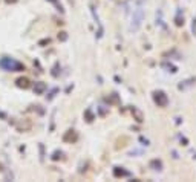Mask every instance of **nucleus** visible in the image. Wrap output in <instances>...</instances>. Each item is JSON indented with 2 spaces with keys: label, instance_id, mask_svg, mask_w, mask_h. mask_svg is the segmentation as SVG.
<instances>
[{
  "label": "nucleus",
  "instance_id": "1",
  "mask_svg": "<svg viewBox=\"0 0 196 182\" xmlns=\"http://www.w3.org/2000/svg\"><path fill=\"white\" fill-rule=\"evenodd\" d=\"M0 68L3 71H8V72H23L25 71L23 63H20L14 58H9V57H2L0 58Z\"/></svg>",
  "mask_w": 196,
  "mask_h": 182
},
{
  "label": "nucleus",
  "instance_id": "2",
  "mask_svg": "<svg viewBox=\"0 0 196 182\" xmlns=\"http://www.w3.org/2000/svg\"><path fill=\"white\" fill-rule=\"evenodd\" d=\"M143 20H144V8L143 6H138L135 11H133V14H132V21H130V31L132 32H136L140 28H141V25H143Z\"/></svg>",
  "mask_w": 196,
  "mask_h": 182
},
{
  "label": "nucleus",
  "instance_id": "3",
  "mask_svg": "<svg viewBox=\"0 0 196 182\" xmlns=\"http://www.w3.org/2000/svg\"><path fill=\"white\" fill-rule=\"evenodd\" d=\"M152 98H153V101L158 107H165L169 104V96L164 91H155L152 93Z\"/></svg>",
  "mask_w": 196,
  "mask_h": 182
},
{
  "label": "nucleus",
  "instance_id": "4",
  "mask_svg": "<svg viewBox=\"0 0 196 182\" xmlns=\"http://www.w3.org/2000/svg\"><path fill=\"white\" fill-rule=\"evenodd\" d=\"M78 139V133L74 130V128H69L65 135H63V141L65 142H69V144H72V142H75Z\"/></svg>",
  "mask_w": 196,
  "mask_h": 182
},
{
  "label": "nucleus",
  "instance_id": "5",
  "mask_svg": "<svg viewBox=\"0 0 196 182\" xmlns=\"http://www.w3.org/2000/svg\"><path fill=\"white\" fill-rule=\"evenodd\" d=\"M16 86L20 89H29L31 87V80L28 77H20L16 80Z\"/></svg>",
  "mask_w": 196,
  "mask_h": 182
},
{
  "label": "nucleus",
  "instance_id": "6",
  "mask_svg": "<svg viewBox=\"0 0 196 182\" xmlns=\"http://www.w3.org/2000/svg\"><path fill=\"white\" fill-rule=\"evenodd\" d=\"M113 176L115 178H127V176H130V171L124 170L123 167H115L113 168Z\"/></svg>",
  "mask_w": 196,
  "mask_h": 182
},
{
  "label": "nucleus",
  "instance_id": "7",
  "mask_svg": "<svg viewBox=\"0 0 196 182\" xmlns=\"http://www.w3.org/2000/svg\"><path fill=\"white\" fill-rule=\"evenodd\" d=\"M46 89H48V86H46V83H43V81H37L36 84H34V92H36L37 95L45 93Z\"/></svg>",
  "mask_w": 196,
  "mask_h": 182
},
{
  "label": "nucleus",
  "instance_id": "8",
  "mask_svg": "<svg viewBox=\"0 0 196 182\" xmlns=\"http://www.w3.org/2000/svg\"><path fill=\"white\" fill-rule=\"evenodd\" d=\"M149 167H150L152 170H155V171H161V170H162V161H161V159H153V161H150Z\"/></svg>",
  "mask_w": 196,
  "mask_h": 182
},
{
  "label": "nucleus",
  "instance_id": "9",
  "mask_svg": "<svg viewBox=\"0 0 196 182\" xmlns=\"http://www.w3.org/2000/svg\"><path fill=\"white\" fill-rule=\"evenodd\" d=\"M107 103H109V104H120V96H118V93H117V92L110 93V95L107 96Z\"/></svg>",
  "mask_w": 196,
  "mask_h": 182
},
{
  "label": "nucleus",
  "instance_id": "10",
  "mask_svg": "<svg viewBox=\"0 0 196 182\" xmlns=\"http://www.w3.org/2000/svg\"><path fill=\"white\" fill-rule=\"evenodd\" d=\"M161 66H162L164 69H167V72H172V73H176V72H178V68H176V66H173L172 63H167V61H164Z\"/></svg>",
  "mask_w": 196,
  "mask_h": 182
},
{
  "label": "nucleus",
  "instance_id": "11",
  "mask_svg": "<svg viewBox=\"0 0 196 182\" xmlns=\"http://www.w3.org/2000/svg\"><path fill=\"white\" fill-rule=\"evenodd\" d=\"M132 115L135 116V119H136L138 123H141V121H143V113L136 109V107H132Z\"/></svg>",
  "mask_w": 196,
  "mask_h": 182
},
{
  "label": "nucleus",
  "instance_id": "12",
  "mask_svg": "<svg viewBox=\"0 0 196 182\" xmlns=\"http://www.w3.org/2000/svg\"><path fill=\"white\" fill-rule=\"evenodd\" d=\"M63 156H65V153L61 150H55L52 153V156H51V159L52 161H58V159H63Z\"/></svg>",
  "mask_w": 196,
  "mask_h": 182
},
{
  "label": "nucleus",
  "instance_id": "13",
  "mask_svg": "<svg viewBox=\"0 0 196 182\" xmlns=\"http://www.w3.org/2000/svg\"><path fill=\"white\" fill-rule=\"evenodd\" d=\"M28 128H31V123H29V121H26V124H23V123H18L17 124L18 132H25V130H28Z\"/></svg>",
  "mask_w": 196,
  "mask_h": 182
},
{
  "label": "nucleus",
  "instance_id": "14",
  "mask_svg": "<svg viewBox=\"0 0 196 182\" xmlns=\"http://www.w3.org/2000/svg\"><path fill=\"white\" fill-rule=\"evenodd\" d=\"M84 118H86V121H88V123H92V121L95 119V116H93V113L90 112V109H88L86 112H84Z\"/></svg>",
  "mask_w": 196,
  "mask_h": 182
},
{
  "label": "nucleus",
  "instance_id": "15",
  "mask_svg": "<svg viewBox=\"0 0 196 182\" xmlns=\"http://www.w3.org/2000/svg\"><path fill=\"white\" fill-rule=\"evenodd\" d=\"M48 2L54 3V5H55V8H57V9H58L60 12H65V9H63V5H61V3H60L58 0H48Z\"/></svg>",
  "mask_w": 196,
  "mask_h": 182
},
{
  "label": "nucleus",
  "instance_id": "16",
  "mask_svg": "<svg viewBox=\"0 0 196 182\" xmlns=\"http://www.w3.org/2000/svg\"><path fill=\"white\" fill-rule=\"evenodd\" d=\"M193 80H196V78H192V80H187V81H184V83H181V84H179V86H178V89H179V91H182V89H185L187 86H190V84H192V81H193Z\"/></svg>",
  "mask_w": 196,
  "mask_h": 182
},
{
  "label": "nucleus",
  "instance_id": "17",
  "mask_svg": "<svg viewBox=\"0 0 196 182\" xmlns=\"http://www.w3.org/2000/svg\"><path fill=\"white\" fill-rule=\"evenodd\" d=\"M175 21H176L178 26H182V25H184V17H181V11H178V16L175 18Z\"/></svg>",
  "mask_w": 196,
  "mask_h": 182
},
{
  "label": "nucleus",
  "instance_id": "18",
  "mask_svg": "<svg viewBox=\"0 0 196 182\" xmlns=\"http://www.w3.org/2000/svg\"><path fill=\"white\" fill-rule=\"evenodd\" d=\"M58 69H60V63H55L54 64V68H52V77H58Z\"/></svg>",
  "mask_w": 196,
  "mask_h": 182
},
{
  "label": "nucleus",
  "instance_id": "19",
  "mask_svg": "<svg viewBox=\"0 0 196 182\" xmlns=\"http://www.w3.org/2000/svg\"><path fill=\"white\" fill-rule=\"evenodd\" d=\"M58 40H60V41H66V40H68V32H65V31L60 32V34H58Z\"/></svg>",
  "mask_w": 196,
  "mask_h": 182
},
{
  "label": "nucleus",
  "instance_id": "20",
  "mask_svg": "<svg viewBox=\"0 0 196 182\" xmlns=\"http://www.w3.org/2000/svg\"><path fill=\"white\" fill-rule=\"evenodd\" d=\"M57 92H58V89H54V91L51 92V93H49V96H48V100H52L54 96H55V93H57Z\"/></svg>",
  "mask_w": 196,
  "mask_h": 182
},
{
  "label": "nucleus",
  "instance_id": "21",
  "mask_svg": "<svg viewBox=\"0 0 196 182\" xmlns=\"http://www.w3.org/2000/svg\"><path fill=\"white\" fill-rule=\"evenodd\" d=\"M140 141L143 142V146H149V139H146L144 136H141V138H140Z\"/></svg>",
  "mask_w": 196,
  "mask_h": 182
},
{
  "label": "nucleus",
  "instance_id": "22",
  "mask_svg": "<svg viewBox=\"0 0 196 182\" xmlns=\"http://www.w3.org/2000/svg\"><path fill=\"white\" fill-rule=\"evenodd\" d=\"M192 31H193V34H196V18H193V25H192Z\"/></svg>",
  "mask_w": 196,
  "mask_h": 182
},
{
  "label": "nucleus",
  "instance_id": "23",
  "mask_svg": "<svg viewBox=\"0 0 196 182\" xmlns=\"http://www.w3.org/2000/svg\"><path fill=\"white\" fill-rule=\"evenodd\" d=\"M49 41H51V40H49V38H45V40H41V41H40V43H38V44H40V46H41V44H46V43H49Z\"/></svg>",
  "mask_w": 196,
  "mask_h": 182
},
{
  "label": "nucleus",
  "instance_id": "24",
  "mask_svg": "<svg viewBox=\"0 0 196 182\" xmlns=\"http://www.w3.org/2000/svg\"><path fill=\"white\" fill-rule=\"evenodd\" d=\"M5 2H6V3H17L18 0H5Z\"/></svg>",
  "mask_w": 196,
  "mask_h": 182
}]
</instances>
